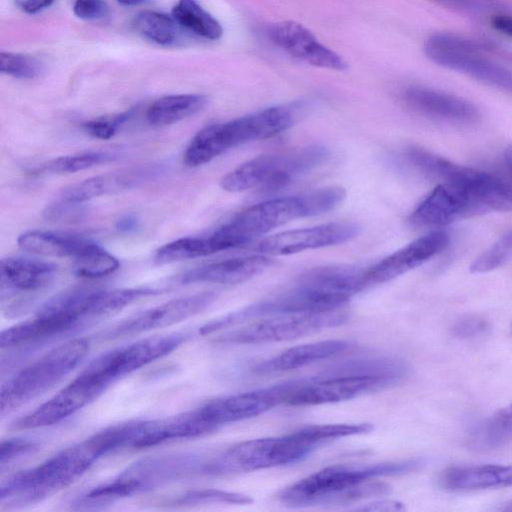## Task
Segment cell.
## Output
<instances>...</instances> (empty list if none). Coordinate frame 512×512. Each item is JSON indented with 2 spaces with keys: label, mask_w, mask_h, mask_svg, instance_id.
Returning <instances> with one entry per match:
<instances>
[{
  "label": "cell",
  "mask_w": 512,
  "mask_h": 512,
  "mask_svg": "<svg viewBox=\"0 0 512 512\" xmlns=\"http://www.w3.org/2000/svg\"><path fill=\"white\" fill-rule=\"evenodd\" d=\"M108 386L83 370L48 401L11 424L13 430H31L57 424L84 408Z\"/></svg>",
  "instance_id": "4fadbf2b"
},
{
  "label": "cell",
  "mask_w": 512,
  "mask_h": 512,
  "mask_svg": "<svg viewBox=\"0 0 512 512\" xmlns=\"http://www.w3.org/2000/svg\"><path fill=\"white\" fill-rule=\"evenodd\" d=\"M0 70L2 73L19 79H34L44 71L43 63L30 55L1 52Z\"/></svg>",
  "instance_id": "d590c367"
},
{
  "label": "cell",
  "mask_w": 512,
  "mask_h": 512,
  "mask_svg": "<svg viewBox=\"0 0 512 512\" xmlns=\"http://www.w3.org/2000/svg\"><path fill=\"white\" fill-rule=\"evenodd\" d=\"M425 54L438 65L464 73L493 87L512 91V72L485 55L471 40L437 33L425 43Z\"/></svg>",
  "instance_id": "8fae6325"
},
{
  "label": "cell",
  "mask_w": 512,
  "mask_h": 512,
  "mask_svg": "<svg viewBox=\"0 0 512 512\" xmlns=\"http://www.w3.org/2000/svg\"><path fill=\"white\" fill-rule=\"evenodd\" d=\"M491 26L499 33L512 37V15L498 13L490 18Z\"/></svg>",
  "instance_id": "b9f144b4"
},
{
  "label": "cell",
  "mask_w": 512,
  "mask_h": 512,
  "mask_svg": "<svg viewBox=\"0 0 512 512\" xmlns=\"http://www.w3.org/2000/svg\"><path fill=\"white\" fill-rule=\"evenodd\" d=\"M220 251H223V248L213 233L201 237H184L159 248L155 255V261L159 264H167L203 257Z\"/></svg>",
  "instance_id": "f1b7e54d"
},
{
  "label": "cell",
  "mask_w": 512,
  "mask_h": 512,
  "mask_svg": "<svg viewBox=\"0 0 512 512\" xmlns=\"http://www.w3.org/2000/svg\"><path fill=\"white\" fill-rule=\"evenodd\" d=\"M297 380L269 387L232 394L210 400L198 407L202 416L216 429L222 425L263 414L271 408L285 404Z\"/></svg>",
  "instance_id": "9a60e30c"
},
{
  "label": "cell",
  "mask_w": 512,
  "mask_h": 512,
  "mask_svg": "<svg viewBox=\"0 0 512 512\" xmlns=\"http://www.w3.org/2000/svg\"><path fill=\"white\" fill-rule=\"evenodd\" d=\"M512 259V229L480 254L470 266L472 273H486Z\"/></svg>",
  "instance_id": "e575fe53"
},
{
  "label": "cell",
  "mask_w": 512,
  "mask_h": 512,
  "mask_svg": "<svg viewBox=\"0 0 512 512\" xmlns=\"http://www.w3.org/2000/svg\"><path fill=\"white\" fill-rule=\"evenodd\" d=\"M119 265L116 257L94 242L75 259L74 273L83 278H101L115 272Z\"/></svg>",
  "instance_id": "1f68e13d"
},
{
  "label": "cell",
  "mask_w": 512,
  "mask_h": 512,
  "mask_svg": "<svg viewBox=\"0 0 512 512\" xmlns=\"http://www.w3.org/2000/svg\"><path fill=\"white\" fill-rule=\"evenodd\" d=\"M116 154L106 151L84 152L74 155L61 156L43 163L36 173H75L114 160Z\"/></svg>",
  "instance_id": "d6a6232c"
},
{
  "label": "cell",
  "mask_w": 512,
  "mask_h": 512,
  "mask_svg": "<svg viewBox=\"0 0 512 512\" xmlns=\"http://www.w3.org/2000/svg\"><path fill=\"white\" fill-rule=\"evenodd\" d=\"M205 460L195 453H174L141 458L110 481L92 488L78 505L98 506L145 493L169 483L202 474Z\"/></svg>",
  "instance_id": "8992f818"
},
{
  "label": "cell",
  "mask_w": 512,
  "mask_h": 512,
  "mask_svg": "<svg viewBox=\"0 0 512 512\" xmlns=\"http://www.w3.org/2000/svg\"><path fill=\"white\" fill-rule=\"evenodd\" d=\"M55 264L22 257H8L0 262L1 301L47 288L55 279Z\"/></svg>",
  "instance_id": "ffe728a7"
},
{
  "label": "cell",
  "mask_w": 512,
  "mask_h": 512,
  "mask_svg": "<svg viewBox=\"0 0 512 512\" xmlns=\"http://www.w3.org/2000/svg\"><path fill=\"white\" fill-rule=\"evenodd\" d=\"M512 439V403L500 409L475 431L474 442L483 448H492Z\"/></svg>",
  "instance_id": "4dcf8cb0"
},
{
  "label": "cell",
  "mask_w": 512,
  "mask_h": 512,
  "mask_svg": "<svg viewBox=\"0 0 512 512\" xmlns=\"http://www.w3.org/2000/svg\"><path fill=\"white\" fill-rule=\"evenodd\" d=\"M505 160L507 162L509 169L512 172V143L506 148Z\"/></svg>",
  "instance_id": "7dc6e473"
},
{
  "label": "cell",
  "mask_w": 512,
  "mask_h": 512,
  "mask_svg": "<svg viewBox=\"0 0 512 512\" xmlns=\"http://www.w3.org/2000/svg\"><path fill=\"white\" fill-rule=\"evenodd\" d=\"M206 103V96L201 94L163 96L150 105L146 119L153 126L170 125L196 114Z\"/></svg>",
  "instance_id": "4316f807"
},
{
  "label": "cell",
  "mask_w": 512,
  "mask_h": 512,
  "mask_svg": "<svg viewBox=\"0 0 512 512\" xmlns=\"http://www.w3.org/2000/svg\"><path fill=\"white\" fill-rule=\"evenodd\" d=\"M134 24L137 31L145 38L162 46L174 44L181 27L172 16L151 10L140 12Z\"/></svg>",
  "instance_id": "f546056e"
},
{
  "label": "cell",
  "mask_w": 512,
  "mask_h": 512,
  "mask_svg": "<svg viewBox=\"0 0 512 512\" xmlns=\"http://www.w3.org/2000/svg\"><path fill=\"white\" fill-rule=\"evenodd\" d=\"M316 447L294 432L247 440L205 461L202 474L220 476L293 464L306 458Z\"/></svg>",
  "instance_id": "9c48e42d"
},
{
  "label": "cell",
  "mask_w": 512,
  "mask_h": 512,
  "mask_svg": "<svg viewBox=\"0 0 512 512\" xmlns=\"http://www.w3.org/2000/svg\"><path fill=\"white\" fill-rule=\"evenodd\" d=\"M403 98L413 110L454 124L472 123L479 116L476 107L467 100L431 88L410 87Z\"/></svg>",
  "instance_id": "44dd1931"
},
{
  "label": "cell",
  "mask_w": 512,
  "mask_h": 512,
  "mask_svg": "<svg viewBox=\"0 0 512 512\" xmlns=\"http://www.w3.org/2000/svg\"><path fill=\"white\" fill-rule=\"evenodd\" d=\"M360 227L350 222H332L274 234L257 241L251 249L263 255H289L350 241Z\"/></svg>",
  "instance_id": "e0dca14e"
},
{
  "label": "cell",
  "mask_w": 512,
  "mask_h": 512,
  "mask_svg": "<svg viewBox=\"0 0 512 512\" xmlns=\"http://www.w3.org/2000/svg\"><path fill=\"white\" fill-rule=\"evenodd\" d=\"M213 291L169 300L127 318L102 332L103 340H114L172 326L207 309L216 299Z\"/></svg>",
  "instance_id": "5bb4252c"
},
{
  "label": "cell",
  "mask_w": 512,
  "mask_h": 512,
  "mask_svg": "<svg viewBox=\"0 0 512 512\" xmlns=\"http://www.w3.org/2000/svg\"><path fill=\"white\" fill-rule=\"evenodd\" d=\"M348 340H325L291 347L252 368L257 375H271L295 370L328 359L351 349Z\"/></svg>",
  "instance_id": "cb8c5ba5"
},
{
  "label": "cell",
  "mask_w": 512,
  "mask_h": 512,
  "mask_svg": "<svg viewBox=\"0 0 512 512\" xmlns=\"http://www.w3.org/2000/svg\"><path fill=\"white\" fill-rule=\"evenodd\" d=\"M511 330H512V326H511Z\"/></svg>",
  "instance_id": "f907efd6"
},
{
  "label": "cell",
  "mask_w": 512,
  "mask_h": 512,
  "mask_svg": "<svg viewBox=\"0 0 512 512\" xmlns=\"http://www.w3.org/2000/svg\"><path fill=\"white\" fill-rule=\"evenodd\" d=\"M270 41L279 49L309 65L342 71L346 61L322 44L305 26L295 21H282L272 24L267 31Z\"/></svg>",
  "instance_id": "ac0fdd59"
},
{
  "label": "cell",
  "mask_w": 512,
  "mask_h": 512,
  "mask_svg": "<svg viewBox=\"0 0 512 512\" xmlns=\"http://www.w3.org/2000/svg\"><path fill=\"white\" fill-rule=\"evenodd\" d=\"M172 17L183 28L207 40H218L223 34L221 24L197 0H178Z\"/></svg>",
  "instance_id": "83f0119b"
},
{
  "label": "cell",
  "mask_w": 512,
  "mask_h": 512,
  "mask_svg": "<svg viewBox=\"0 0 512 512\" xmlns=\"http://www.w3.org/2000/svg\"><path fill=\"white\" fill-rule=\"evenodd\" d=\"M248 495L217 489L190 490L173 501L175 505H199L210 503L249 504Z\"/></svg>",
  "instance_id": "8d00e7d4"
},
{
  "label": "cell",
  "mask_w": 512,
  "mask_h": 512,
  "mask_svg": "<svg viewBox=\"0 0 512 512\" xmlns=\"http://www.w3.org/2000/svg\"><path fill=\"white\" fill-rule=\"evenodd\" d=\"M383 374H331L298 380L285 405L313 406L350 400L400 382Z\"/></svg>",
  "instance_id": "7c38bea8"
},
{
  "label": "cell",
  "mask_w": 512,
  "mask_h": 512,
  "mask_svg": "<svg viewBox=\"0 0 512 512\" xmlns=\"http://www.w3.org/2000/svg\"><path fill=\"white\" fill-rule=\"evenodd\" d=\"M129 117V113H121L113 116H106L83 123V129L91 136L107 140L117 131L118 127Z\"/></svg>",
  "instance_id": "f35d334b"
},
{
  "label": "cell",
  "mask_w": 512,
  "mask_h": 512,
  "mask_svg": "<svg viewBox=\"0 0 512 512\" xmlns=\"http://www.w3.org/2000/svg\"><path fill=\"white\" fill-rule=\"evenodd\" d=\"M419 460L366 465H334L323 468L284 488L278 499L290 506L341 505L383 496L390 487L374 479L417 470Z\"/></svg>",
  "instance_id": "7a4b0ae2"
},
{
  "label": "cell",
  "mask_w": 512,
  "mask_h": 512,
  "mask_svg": "<svg viewBox=\"0 0 512 512\" xmlns=\"http://www.w3.org/2000/svg\"><path fill=\"white\" fill-rule=\"evenodd\" d=\"M488 321L478 315H468L457 320L452 326V334L462 340H471L488 332Z\"/></svg>",
  "instance_id": "ab89813d"
},
{
  "label": "cell",
  "mask_w": 512,
  "mask_h": 512,
  "mask_svg": "<svg viewBox=\"0 0 512 512\" xmlns=\"http://www.w3.org/2000/svg\"><path fill=\"white\" fill-rule=\"evenodd\" d=\"M328 156V149L321 145L258 156L223 176L220 186L229 192L276 191L320 166Z\"/></svg>",
  "instance_id": "ba28073f"
},
{
  "label": "cell",
  "mask_w": 512,
  "mask_h": 512,
  "mask_svg": "<svg viewBox=\"0 0 512 512\" xmlns=\"http://www.w3.org/2000/svg\"><path fill=\"white\" fill-rule=\"evenodd\" d=\"M89 340L74 338L25 366L1 386L0 414L4 417L54 387L87 355Z\"/></svg>",
  "instance_id": "52a82bcc"
},
{
  "label": "cell",
  "mask_w": 512,
  "mask_h": 512,
  "mask_svg": "<svg viewBox=\"0 0 512 512\" xmlns=\"http://www.w3.org/2000/svg\"><path fill=\"white\" fill-rule=\"evenodd\" d=\"M372 429L373 426L369 423L323 424L305 426L293 432L299 438L318 446L328 440L365 434L370 432Z\"/></svg>",
  "instance_id": "836d02e7"
},
{
  "label": "cell",
  "mask_w": 512,
  "mask_h": 512,
  "mask_svg": "<svg viewBox=\"0 0 512 512\" xmlns=\"http://www.w3.org/2000/svg\"><path fill=\"white\" fill-rule=\"evenodd\" d=\"M441 3H445L448 5L463 7V8H472L478 5V0H436Z\"/></svg>",
  "instance_id": "bcb514c9"
},
{
  "label": "cell",
  "mask_w": 512,
  "mask_h": 512,
  "mask_svg": "<svg viewBox=\"0 0 512 512\" xmlns=\"http://www.w3.org/2000/svg\"><path fill=\"white\" fill-rule=\"evenodd\" d=\"M342 308L271 316L226 332L215 339L221 344H264L289 341L335 327L347 321Z\"/></svg>",
  "instance_id": "30bf717a"
},
{
  "label": "cell",
  "mask_w": 512,
  "mask_h": 512,
  "mask_svg": "<svg viewBox=\"0 0 512 512\" xmlns=\"http://www.w3.org/2000/svg\"><path fill=\"white\" fill-rule=\"evenodd\" d=\"M118 3L124 6H137L145 3L147 0H117Z\"/></svg>",
  "instance_id": "c3c4849f"
},
{
  "label": "cell",
  "mask_w": 512,
  "mask_h": 512,
  "mask_svg": "<svg viewBox=\"0 0 512 512\" xmlns=\"http://www.w3.org/2000/svg\"><path fill=\"white\" fill-rule=\"evenodd\" d=\"M272 263V259L263 254L227 259L189 270L181 276L180 282L238 284L263 272Z\"/></svg>",
  "instance_id": "603a6c76"
},
{
  "label": "cell",
  "mask_w": 512,
  "mask_h": 512,
  "mask_svg": "<svg viewBox=\"0 0 512 512\" xmlns=\"http://www.w3.org/2000/svg\"><path fill=\"white\" fill-rule=\"evenodd\" d=\"M503 510L512 511V500L503 507Z\"/></svg>",
  "instance_id": "681fc988"
},
{
  "label": "cell",
  "mask_w": 512,
  "mask_h": 512,
  "mask_svg": "<svg viewBox=\"0 0 512 512\" xmlns=\"http://www.w3.org/2000/svg\"><path fill=\"white\" fill-rule=\"evenodd\" d=\"M111 453L98 431L51 456L36 467L20 471L0 487V503L8 508L34 504L68 487L101 457Z\"/></svg>",
  "instance_id": "3957f363"
},
{
  "label": "cell",
  "mask_w": 512,
  "mask_h": 512,
  "mask_svg": "<svg viewBox=\"0 0 512 512\" xmlns=\"http://www.w3.org/2000/svg\"><path fill=\"white\" fill-rule=\"evenodd\" d=\"M440 484L449 490H476L512 485V465L450 467L442 472Z\"/></svg>",
  "instance_id": "d4e9b609"
},
{
  "label": "cell",
  "mask_w": 512,
  "mask_h": 512,
  "mask_svg": "<svg viewBox=\"0 0 512 512\" xmlns=\"http://www.w3.org/2000/svg\"><path fill=\"white\" fill-rule=\"evenodd\" d=\"M54 0H15L16 5L25 13L35 14L49 7Z\"/></svg>",
  "instance_id": "7bdbcfd3"
},
{
  "label": "cell",
  "mask_w": 512,
  "mask_h": 512,
  "mask_svg": "<svg viewBox=\"0 0 512 512\" xmlns=\"http://www.w3.org/2000/svg\"><path fill=\"white\" fill-rule=\"evenodd\" d=\"M74 14L84 20H100L109 15V6L105 0H75Z\"/></svg>",
  "instance_id": "60d3db41"
},
{
  "label": "cell",
  "mask_w": 512,
  "mask_h": 512,
  "mask_svg": "<svg viewBox=\"0 0 512 512\" xmlns=\"http://www.w3.org/2000/svg\"><path fill=\"white\" fill-rule=\"evenodd\" d=\"M39 449L37 442L23 437L3 440L0 445V470L11 466L16 461L33 454Z\"/></svg>",
  "instance_id": "74e56055"
},
{
  "label": "cell",
  "mask_w": 512,
  "mask_h": 512,
  "mask_svg": "<svg viewBox=\"0 0 512 512\" xmlns=\"http://www.w3.org/2000/svg\"><path fill=\"white\" fill-rule=\"evenodd\" d=\"M361 510H369V511H391V510H401L403 509L402 505L397 502L391 501H378L372 502L369 504L363 505L362 507L356 508Z\"/></svg>",
  "instance_id": "ee69618b"
},
{
  "label": "cell",
  "mask_w": 512,
  "mask_h": 512,
  "mask_svg": "<svg viewBox=\"0 0 512 512\" xmlns=\"http://www.w3.org/2000/svg\"><path fill=\"white\" fill-rule=\"evenodd\" d=\"M436 180L439 184L410 215L416 227L439 228L489 212L512 211V186L494 174L444 159Z\"/></svg>",
  "instance_id": "6da1fadb"
},
{
  "label": "cell",
  "mask_w": 512,
  "mask_h": 512,
  "mask_svg": "<svg viewBox=\"0 0 512 512\" xmlns=\"http://www.w3.org/2000/svg\"><path fill=\"white\" fill-rule=\"evenodd\" d=\"M17 242L27 252L43 256L70 257L74 260L94 243L81 235L39 230L22 233Z\"/></svg>",
  "instance_id": "484cf974"
},
{
  "label": "cell",
  "mask_w": 512,
  "mask_h": 512,
  "mask_svg": "<svg viewBox=\"0 0 512 512\" xmlns=\"http://www.w3.org/2000/svg\"><path fill=\"white\" fill-rule=\"evenodd\" d=\"M449 243L443 230H433L366 269L365 288L388 282L420 266L442 252Z\"/></svg>",
  "instance_id": "d6986e66"
},
{
  "label": "cell",
  "mask_w": 512,
  "mask_h": 512,
  "mask_svg": "<svg viewBox=\"0 0 512 512\" xmlns=\"http://www.w3.org/2000/svg\"><path fill=\"white\" fill-rule=\"evenodd\" d=\"M295 117L294 107L280 105L206 126L190 140L183 161L189 167L206 164L234 147L286 131Z\"/></svg>",
  "instance_id": "5b68a950"
},
{
  "label": "cell",
  "mask_w": 512,
  "mask_h": 512,
  "mask_svg": "<svg viewBox=\"0 0 512 512\" xmlns=\"http://www.w3.org/2000/svg\"><path fill=\"white\" fill-rule=\"evenodd\" d=\"M345 195L341 187H326L267 200L239 212L215 232L227 249L238 247L295 219L326 213L341 203Z\"/></svg>",
  "instance_id": "277c9868"
},
{
  "label": "cell",
  "mask_w": 512,
  "mask_h": 512,
  "mask_svg": "<svg viewBox=\"0 0 512 512\" xmlns=\"http://www.w3.org/2000/svg\"><path fill=\"white\" fill-rule=\"evenodd\" d=\"M154 167H135L94 176L72 184L59 193V200L81 204L102 195L136 187L150 180L156 173Z\"/></svg>",
  "instance_id": "7402d4cb"
},
{
  "label": "cell",
  "mask_w": 512,
  "mask_h": 512,
  "mask_svg": "<svg viewBox=\"0 0 512 512\" xmlns=\"http://www.w3.org/2000/svg\"><path fill=\"white\" fill-rule=\"evenodd\" d=\"M188 332L150 336L135 343L102 353L94 362L112 383L160 359L189 340Z\"/></svg>",
  "instance_id": "2e32d148"
},
{
  "label": "cell",
  "mask_w": 512,
  "mask_h": 512,
  "mask_svg": "<svg viewBox=\"0 0 512 512\" xmlns=\"http://www.w3.org/2000/svg\"><path fill=\"white\" fill-rule=\"evenodd\" d=\"M137 227V219L132 215H126L120 218L116 223L117 230L121 232H130Z\"/></svg>",
  "instance_id": "f6af8a7d"
}]
</instances>
